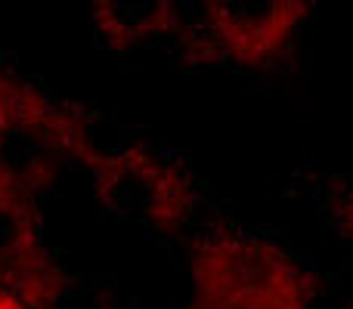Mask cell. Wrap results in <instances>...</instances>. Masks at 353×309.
Returning a JSON list of instances; mask_svg holds the SVG:
<instances>
[{
  "mask_svg": "<svg viewBox=\"0 0 353 309\" xmlns=\"http://www.w3.org/2000/svg\"><path fill=\"white\" fill-rule=\"evenodd\" d=\"M99 136L78 105L0 65V285L31 309H62L74 279L43 235L41 198L87 167Z\"/></svg>",
  "mask_w": 353,
  "mask_h": 309,
  "instance_id": "1",
  "label": "cell"
},
{
  "mask_svg": "<svg viewBox=\"0 0 353 309\" xmlns=\"http://www.w3.org/2000/svg\"><path fill=\"white\" fill-rule=\"evenodd\" d=\"M319 279L282 244L220 229L195 242L180 309H319Z\"/></svg>",
  "mask_w": 353,
  "mask_h": 309,
  "instance_id": "2",
  "label": "cell"
},
{
  "mask_svg": "<svg viewBox=\"0 0 353 309\" xmlns=\"http://www.w3.org/2000/svg\"><path fill=\"white\" fill-rule=\"evenodd\" d=\"M84 170L93 176L99 201L124 220H137L159 235H176L192 223L199 192L186 170L155 149L99 140Z\"/></svg>",
  "mask_w": 353,
  "mask_h": 309,
  "instance_id": "3",
  "label": "cell"
},
{
  "mask_svg": "<svg viewBox=\"0 0 353 309\" xmlns=\"http://www.w3.org/2000/svg\"><path fill=\"white\" fill-rule=\"evenodd\" d=\"M304 3H199L183 6L176 47L195 62L263 72L282 62L304 28Z\"/></svg>",
  "mask_w": 353,
  "mask_h": 309,
  "instance_id": "4",
  "label": "cell"
},
{
  "mask_svg": "<svg viewBox=\"0 0 353 309\" xmlns=\"http://www.w3.org/2000/svg\"><path fill=\"white\" fill-rule=\"evenodd\" d=\"M332 223H335L338 235H341L344 242L353 244V186L335 198V207H332Z\"/></svg>",
  "mask_w": 353,
  "mask_h": 309,
  "instance_id": "5",
  "label": "cell"
},
{
  "mask_svg": "<svg viewBox=\"0 0 353 309\" xmlns=\"http://www.w3.org/2000/svg\"><path fill=\"white\" fill-rule=\"evenodd\" d=\"M62 309H115V306L103 303V300H84V297H78V294H72V297H68V303Z\"/></svg>",
  "mask_w": 353,
  "mask_h": 309,
  "instance_id": "6",
  "label": "cell"
},
{
  "mask_svg": "<svg viewBox=\"0 0 353 309\" xmlns=\"http://www.w3.org/2000/svg\"><path fill=\"white\" fill-rule=\"evenodd\" d=\"M0 309H31V306L22 297H16L6 285H0Z\"/></svg>",
  "mask_w": 353,
  "mask_h": 309,
  "instance_id": "7",
  "label": "cell"
},
{
  "mask_svg": "<svg viewBox=\"0 0 353 309\" xmlns=\"http://www.w3.org/2000/svg\"><path fill=\"white\" fill-rule=\"evenodd\" d=\"M350 309H353V306H350Z\"/></svg>",
  "mask_w": 353,
  "mask_h": 309,
  "instance_id": "8",
  "label": "cell"
}]
</instances>
